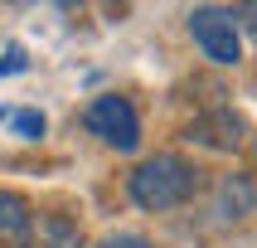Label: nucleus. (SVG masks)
Returning a JSON list of instances; mask_svg holds the SVG:
<instances>
[{
  "label": "nucleus",
  "instance_id": "obj_1",
  "mask_svg": "<svg viewBox=\"0 0 257 248\" xmlns=\"http://www.w3.org/2000/svg\"><path fill=\"white\" fill-rule=\"evenodd\" d=\"M194 185H199V171L185 156H151L131 175V200L141 204V209H151V214H160V209L185 204L194 195Z\"/></svg>",
  "mask_w": 257,
  "mask_h": 248
},
{
  "label": "nucleus",
  "instance_id": "obj_2",
  "mask_svg": "<svg viewBox=\"0 0 257 248\" xmlns=\"http://www.w3.org/2000/svg\"><path fill=\"white\" fill-rule=\"evenodd\" d=\"M189 34L199 39V49L214 58V63H238V58H243L233 10H218V5H199V10H189Z\"/></svg>",
  "mask_w": 257,
  "mask_h": 248
},
{
  "label": "nucleus",
  "instance_id": "obj_3",
  "mask_svg": "<svg viewBox=\"0 0 257 248\" xmlns=\"http://www.w3.org/2000/svg\"><path fill=\"white\" fill-rule=\"evenodd\" d=\"M87 131L102 136L107 146H116V151H136V146H141L136 107H131L126 98H116V93H107V98H97L87 107Z\"/></svg>",
  "mask_w": 257,
  "mask_h": 248
},
{
  "label": "nucleus",
  "instance_id": "obj_4",
  "mask_svg": "<svg viewBox=\"0 0 257 248\" xmlns=\"http://www.w3.org/2000/svg\"><path fill=\"white\" fill-rule=\"evenodd\" d=\"M189 141L199 146H214V151H238L247 141V122L228 107H218V112H204L194 117V127H189Z\"/></svg>",
  "mask_w": 257,
  "mask_h": 248
},
{
  "label": "nucleus",
  "instance_id": "obj_5",
  "mask_svg": "<svg viewBox=\"0 0 257 248\" xmlns=\"http://www.w3.org/2000/svg\"><path fill=\"white\" fill-rule=\"evenodd\" d=\"M29 229H34L29 204L20 195H10V190H0V248H25Z\"/></svg>",
  "mask_w": 257,
  "mask_h": 248
},
{
  "label": "nucleus",
  "instance_id": "obj_6",
  "mask_svg": "<svg viewBox=\"0 0 257 248\" xmlns=\"http://www.w3.org/2000/svg\"><path fill=\"white\" fill-rule=\"evenodd\" d=\"M25 248H83V233H78V224L63 219V214H39V224L29 229Z\"/></svg>",
  "mask_w": 257,
  "mask_h": 248
},
{
  "label": "nucleus",
  "instance_id": "obj_7",
  "mask_svg": "<svg viewBox=\"0 0 257 248\" xmlns=\"http://www.w3.org/2000/svg\"><path fill=\"white\" fill-rule=\"evenodd\" d=\"M257 209V185L247 175H228L223 185H218V214L223 219H243Z\"/></svg>",
  "mask_w": 257,
  "mask_h": 248
},
{
  "label": "nucleus",
  "instance_id": "obj_8",
  "mask_svg": "<svg viewBox=\"0 0 257 248\" xmlns=\"http://www.w3.org/2000/svg\"><path fill=\"white\" fill-rule=\"evenodd\" d=\"M10 127L20 131L25 141H39V136H44V112H29V107H25V112H15V117H10Z\"/></svg>",
  "mask_w": 257,
  "mask_h": 248
},
{
  "label": "nucleus",
  "instance_id": "obj_9",
  "mask_svg": "<svg viewBox=\"0 0 257 248\" xmlns=\"http://www.w3.org/2000/svg\"><path fill=\"white\" fill-rule=\"evenodd\" d=\"M10 73H25V49L20 44H10L5 58H0V78H10Z\"/></svg>",
  "mask_w": 257,
  "mask_h": 248
},
{
  "label": "nucleus",
  "instance_id": "obj_10",
  "mask_svg": "<svg viewBox=\"0 0 257 248\" xmlns=\"http://www.w3.org/2000/svg\"><path fill=\"white\" fill-rule=\"evenodd\" d=\"M97 248H151L141 238V233H116V238H107V243H97Z\"/></svg>",
  "mask_w": 257,
  "mask_h": 248
},
{
  "label": "nucleus",
  "instance_id": "obj_11",
  "mask_svg": "<svg viewBox=\"0 0 257 248\" xmlns=\"http://www.w3.org/2000/svg\"><path fill=\"white\" fill-rule=\"evenodd\" d=\"M233 20H243L247 29H257V5H238V10H233Z\"/></svg>",
  "mask_w": 257,
  "mask_h": 248
},
{
  "label": "nucleus",
  "instance_id": "obj_12",
  "mask_svg": "<svg viewBox=\"0 0 257 248\" xmlns=\"http://www.w3.org/2000/svg\"><path fill=\"white\" fill-rule=\"evenodd\" d=\"M0 117H5V107H0Z\"/></svg>",
  "mask_w": 257,
  "mask_h": 248
}]
</instances>
